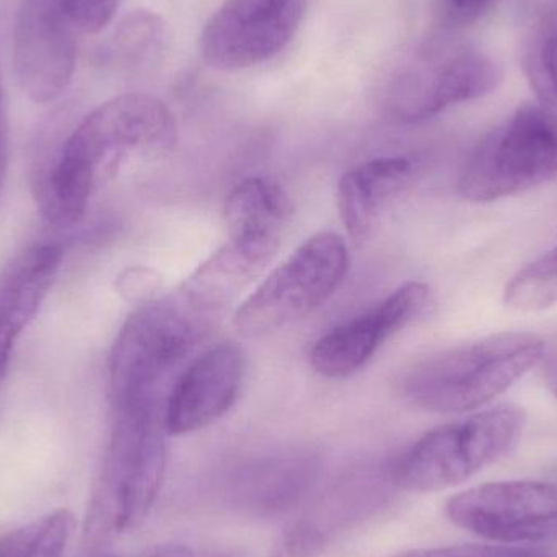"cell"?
Segmentation results:
<instances>
[{
    "instance_id": "9a60e30c",
    "label": "cell",
    "mask_w": 557,
    "mask_h": 557,
    "mask_svg": "<svg viewBox=\"0 0 557 557\" xmlns=\"http://www.w3.org/2000/svg\"><path fill=\"white\" fill-rule=\"evenodd\" d=\"M244 370V352L234 343L206 350L180 375L166 398V432L191 434L227 414L240 393Z\"/></svg>"
},
{
    "instance_id": "f546056e",
    "label": "cell",
    "mask_w": 557,
    "mask_h": 557,
    "mask_svg": "<svg viewBox=\"0 0 557 557\" xmlns=\"http://www.w3.org/2000/svg\"><path fill=\"white\" fill-rule=\"evenodd\" d=\"M5 133V123H3L2 111V81H0V134Z\"/></svg>"
},
{
    "instance_id": "6da1fadb",
    "label": "cell",
    "mask_w": 557,
    "mask_h": 557,
    "mask_svg": "<svg viewBox=\"0 0 557 557\" xmlns=\"http://www.w3.org/2000/svg\"><path fill=\"white\" fill-rule=\"evenodd\" d=\"M175 143V117L159 98L129 94L107 101L78 124L39 183L42 214L59 227L77 224L101 173L134 153L170 152Z\"/></svg>"
},
{
    "instance_id": "cb8c5ba5",
    "label": "cell",
    "mask_w": 557,
    "mask_h": 557,
    "mask_svg": "<svg viewBox=\"0 0 557 557\" xmlns=\"http://www.w3.org/2000/svg\"><path fill=\"white\" fill-rule=\"evenodd\" d=\"M396 557H546L539 549L512 546L458 545L444 548L414 549Z\"/></svg>"
},
{
    "instance_id": "5bb4252c",
    "label": "cell",
    "mask_w": 557,
    "mask_h": 557,
    "mask_svg": "<svg viewBox=\"0 0 557 557\" xmlns=\"http://www.w3.org/2000/svg\"><path fill=\"white\" fill-rule=\"evenodd\" d=\"M318 476V460L301 450L276 451L232 465L221 473L215 493L238 512L274 517L301 503Z\"/></svg>"
},
{
    "instance_id": "484cf974",
    "label": "cell",
    "mask_w": 557,
    "mask_h": 557,
    "mask_svg": "<svg viewBox=\"0 0 557 557\" xmlns=\"http://www.w3.org/2000/svg\"><path fill=\"white\" fill-rule=\"evenodd\" d=\"M447 3L455 20L470 23L490 12L496 0H447Z\"/></svg>"
},
{
    "instance_id": "30bf717a",
    "label": "cell",
    "mask_w": 557,
    "mask_h": 557,
    "mask_svg": "<svg viewBox=\"0 0 557 557\" xmlns=\"http://www.w3.org/2000/svg\"><path fill=\"white\" fill-rule=\"evenodd\" d=\"M503 65L486 52L460 49L437 62L411 65L393 77L383 108L396 123H419L499 87Z\"/></svg>"
},
{
    "instance_id": "d6986e66",
    "label": "cell",
    "mask_w": 557,
    "mask_h": 557,
    "mask_svg": "<svg viewBox=\"0 0 557 557\" xmlns=\"http://www.w3.org/2000/svg\"><path fill=\"white\" fill-rule=\"evenodd\" d=\"M74 529L71 510L46 513L0 535V557H62Z\"/></svg>"
},
{
    "instance_id": "44dd1931",
    "label": "cell",
    "mask_w": 557,
    "mask_h": 557,
    "mask_svg": "<svg viewBox=\"0 0 557 557\" xmlns=\"http://www.w3.org/2000/svg\"><path fill=\"white\" fill-rule=\"evenodd\" d=\"M506 304L539 311L557 304V247L517 273L506 287Z\"/></svg>"
},
{
    "instance_id": "83f0119b",
    "label": "cell",
    "mask_w": 557,
    "mask_h": 557,
    "mask_svg": "<svg viewBox=\"0 0 557 557\" xmlns=\"http://www.w3.org/2000/svg\"><path fill=\"white\" fill-rule=\"evenodd\" d=\"M545 382L553 395L557 398V352L549 356L545 366Z\"/></svg>"
},
{
    "instance_id": "e0dca14e",
    "label": "cell",
    "mask_w": 557,
    "mask_h": 557,
    "mask_svg": "<svg viewBox=\"0 0 557 557\" xmlns=\"http://www.w3.org/2000/svg\"><path fill=\"white\" fill-rule=\"evenodd\" d=\"M61 263V247L36 245L16 257L0 274V383L5 379L20 334L35 320Z\"/></svg>"
},
{
    "instance_id": "603a6c76",
    "label": "cell",
    "mask_w": 557,
    "mask_h": 557,
    "mask_svg": "<svg viewBox=\"0 0 557 557\" xmlns=\"http://www.w3.org/2000/svg\"><path fill=\"white\" fill-rule=\"evenodd\" d=\"M75 32L98 33L113 20L121 0H52Z\"/></svg>"
},
{
    "instance_id": "8992f818",
    "label": "cell",
    "mask_w": 557,
    "mask_h": 557,
    "mask_svg": "<svg viewBox=\"0 0 557 557\" xmlns=\"http://www.w3.org/2000/svg\"><path fill=\"white\" fill-rule=\"evenodd\" d=\"M557 176V116L523 104L481 140L461 170L458 193L471 202L510 198Z\"/></svg>"
},
{
    "instance_id": "9c48e42d",
    "label": "cell",
    "mask_w": 557,
    "mask_h": 557,
    "mask_svg": "<svg viewBox=\"0 0 557 557\" xmlns=\"http://www.w3.org/2000/svg\"><path fill=\"white\" fill-rule=\"evenodd\" d=\"M447 517L487 542H542L557 533V484L504 481L471 487L448 500Z\"/></svg>"
},
{
    "instance_id": "ac0fdd59",
    "label": "cell",
    "mask_w": 557,
    "mask_h": 557,
    "mask_svg": "<svg viewBox=\"0 0 557 557\" xmlns=\"http://www.w3.org/2000/svg\"><path fill=\"white\" fill-rule=\"evenodd\" d=\"M414 176V165L405 157H380L360 163L341 178L337 208L354 242H366L379 224L386 206L405 191Z\"/></svg>"
},
{
    "instance_id": "f1b7e54d",
    "label": "cell",
    "mask_w": 557,
    "mask_h": 557,
    "mask_svg": "<svg viewBox=\"0 0 557 557\" xmlns=\"http://www.w3.org/2000/svg\"><path fill=\"white\" fill-rule=\"evenodd\" d=\"M7 166H9V146H7V133L0 134V189L5 182Z\"/></svg>"
},
{
    "instance_id": "52a82bcc",
    "label": "cell",
    "mask_w": 557,
    "mask_h": 557,
    "mask_svg": "<svg viewBox=\"0 0 557 557\" xmlns=\"http://www.w3.org/2000/svg\"><path fill=\"white\" fill-rule=\"evenodd\" d=\"M347 270L344 238L334 232L313 235L242 304L235 330L245 337H261L304 320L333 297Z\"/></svg>"
},
{
    "instance_id": "4fadbf2b",
    "label": "cell",
    "mask_w": 557,
    "mask_h": 557,
    "mask_svg": "<svg viewBox=\"0 0 557 557\" xmlns=\"http://www.w3.org/2000/svg\"><path fill=\"white\" fill-rule=\"evenodd\" d=\"M431 304V288L408 282L360 317L324 334L311 349L314 372L326 379L354 375L369 363L383 343L418 320Z\"/></svg>"
},
{
    "instance_id": "4dcf8cb0",
    "label": "cell",
    "mask_w": 557,
    "mask_h": 557,
    "mask_svg": "<svg viewBox=\"0 0 557 557\" xmlns=\"http://www.w3.org/2000/svg\"><path fill=\"white\" fill-rule=\"evenodd\" d=\"M100 557H116V556H100Z\"/></svg>"
},
{
    "instance_id": "3957f363",
    "label": "cell",
    "mask_w": 557,
    "mask_h": 557,
    "mask_svg": "<svg viewBox=\"0 0 557 557\" xmlns=\"http://www.w3.org/2000/svg\"><path fill=\"white\" fill-rule=\"evenodd\" d=\"M543 359L545 341L536 334H494L416 363L403 379V395L429 412L474 411L507 392Z\"/></svg>"
},
{
    "instance_id": "7a4b0ae2",
    "label": "cell",
    "mask_w": 557,
    "mask_h": 557,
    "mask_svg": "<svg viewBox=\"0 0 557 557\" xmlns=\"http://www.w3.org/2000/svg\"><path fill=\"white\" fill-rule=\"evenodd\" d=\"M165 401L114 408L103 463L88 504V545L113 542L136 529L159 497L166 467Z\"/></svg>"
},
{
    "instance_id": "5b68a950",
    "label": "cell",
    "mask_w": 557,
    "mask_h": 557,
    "mask_svg": "<svg viewBox=\"0 0 557 557\" xmlns=\"http://www.w3.org/2000/svg\"><path fill=\"white\" fill-rule=\"evenodd\" d=\"M525 424L522 409L499 406L441 425L419 438L393 465L396 487L435 493L458 486L506 457L522 437Z\"/></svg>"
},
{
    "instance_id": "2e32d148",
    "label": "cell",
    "mask_w": 557,
    "mask_h": 557,
    "mask_svg": "<svg viewBox=\"0 0 557 557\" xmlns=\"http://www.w3.org/2000/svg\"><path fill=\"white\" fill-rule=\"evenodd\" d=\"M292 215L290 198L276 182L261 176L245 180L225 205L228 242L224 247L260 276L276 257Z\"/></svg>"
},
{
    "instance_id": "4316f807",
    "label": "cell",
    "mask_w": 557,
    "mask_h": 557,
    "mask_svg": "<svg viewBox=\"0 0 557 557\" xmlns=\"http://www.w3.org/2000/svg\"><path fill=\"white\" fill-rule=\"evenodd\" d=\"M147 557H234L214 549L198 548L189 545H160L150 549Z\"/></svg>"
},
{
    "instance_id": "ba28073f",
    "label": "cell",
    "mask_w": 557,
    "mask_h": 557,
    "mask_svg": "<svg viewBox=\"0 0 557 557\" xmlns=\"http://www.w3.org/2000/svg\"><path fill=\"white\" fill-rule=\"evenodd\" d=\"M307 7L308 0H225L202 29V59L224 72L263 64L287 48Z\"/></svg>"
},
{
    "instance_id": "7c38bea8",
    "label": "cell",
    "mask_w": 557,
    "mask_h": 557,
    "mask_svg": "<svg viewBox=\"0 0 557 557\" xmlns=\"http://www.w3.org/2000/svg\"><path fill=\"white\" fill-rule=\"evenodd\" d=\"M75 29L52 0H23L13 38V65L29 100H58L74 77Z\"/></svg>"
},
{
    "instance_id": "d4e9b609",
    "label": "cell",
    "mask_w": 557,
    "mask_h": 557,
    "mask_svg": "<svg viewBox=\"0 0 557 557\" xmlns=\"http://www.w3.org/2000/svg\"><path fill=\"white\" fill-rule=\"evenodd\" d=\"M160 277L147 268H127L116 278V290L124 300L133 304H149L156 300L152 295L159 290Z\"/></svg>"
},
{
    "instance_id": "277c9868",
    "label": "cell",
    "mask_w": 557,
    "mask_h": 557,
    "mask_svg": "<svg viewBox=\"0 0 557 557\" xmlns=\"http://www.w3.org/2000/svg\"><path fill=\"white\" fill-rule=\"evenodd\" d=\"M206 314L180 292L140 305L121 327L110 354L113 408L165 401V386L201 336Z\"/></svg>"
},
{
    "instance_id": "8fae6325",
    "label": "cell",
    "mask_w": 557,
    "mask_h": 557,
    "mask_svg": "<svg viewBox=\"0 0 557 557\" xmlns=\"http://www.w3.org/2000/svg\"><path fill=\"white\" fill-rule=\"evenodd\" d=\"M398 490L393 467H359L337 478L290 527L281 557H317L344 533L372 519Z\"/></svg>"
},
{
    "instance_id": "ffe728a7",
    "label": "cell",
    "mask_w": 557,
    "mask_h": 557,
    "mask_svg": "<svg viewBox=\"0 0 557 557\" xmlns=\"http://www.w3.org/2000/svg\"><path fill=\"white\" fill-rule=\"evenodd\" d=\"M163 39L165 26L162 18L147 10H137L117 25L111 51L120 64L129 69H140L160 54Z\"/></svg>"
},
{
    "instance_id": "7402d4cb",
    "label": "cell",
    "mask_w": 557,
    "mask_h": 557,
    "mask_svg": "<svg viewBox=\"0 0 557 557\" xmlns=\"http://www.w3.org/2000/svg\"><path fill=\"white\" fill-rule=\"evenodd\" d=\"M525 71L543 104L557 107V22H548L527 49Z\"/></svg>"
}]
</instances>
